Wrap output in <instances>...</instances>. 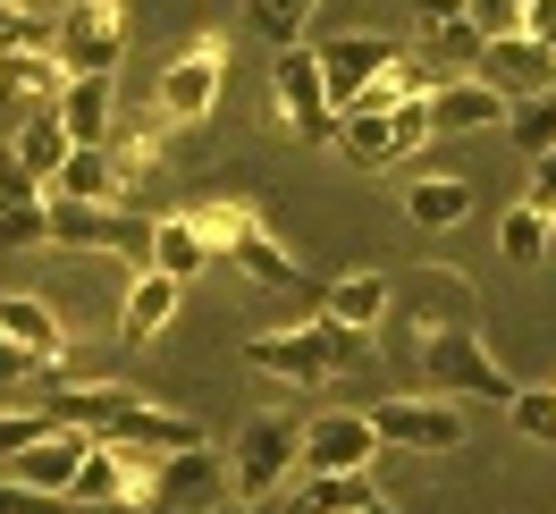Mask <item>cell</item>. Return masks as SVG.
<instances>
[{
	"label": "cell",
	"mask_w": 556,
	"mask_h": 514,
	"mask_svg": "<svg viewBox=\"0 0 556 514\" xmlns=\"http://www.w3.org/2000/svg\"><path fill=\"white\" fill-rule=\"evenodd\" d=\"M405 220L414 228H464L472 220V186L464 177H421L414 195H405Z\"/></svg>",
	"instance_id": "27"
},
{
	"label": "cell",
	"mask_w": 556,
	"mask_h": 514,
	"mask_svg": "<svg viewBox=\"0 0 556 514\" xmlns=\"http://www.w3.org/2000/svg\"><path fill=\"white\" fill-rule=\"evenodd\" d=\"M68 506H127V455L118 447H85V464L68 480Z\"/></svg>",
	"instance_id": "26"
},
{
	"label": "cell",
	"mask_w": 556,
	"mask_h": 514,
	"mask_svg": "<svg viewBox=\"0 0 556 514\" xmlns=\"http://www.w3.org/2000/svg\"><path fill=\"white\" fill-rule=\"evenodd\" d=\"M380 118H388V152H396V161L430 143V102H396V110H380Z\"/></svg>",
	"instance_id": "35"
},
{
	"label": "cell",
	"mask_w": 556,
	"mask_h": 514,
	"mask_svg": "<svg viewBox=\"0 0 556 514\" xmlns=\"http://www.w3.org/2000/svg\"><path fill=\"white\" fill-rule=\"evenodd\" d=\"M177 304H186V287H177V278L136 271V278H127V296H118V329H127V346H152L177 321Z\"/></svg>",
	"instance_id": "19"
},
{
	"label": "cell",
	"mask_w": 556,
	"mask_h": 514,
	"mask_svg": "<svg viewBox=\"0 0 556 514\" xmlns=\"http://www.w3.org/2000/svg\"><path fill=\"white\" fill-rule=\"evenodd\" d=\"M531 211H548V220H556V152H548V161H531Z\"/></svg>",
	"instance_id": "39"
},
{
	"label": "cell",
	"mask_w": 556,
	"mask_h": 514,
	"mask_svg": "<svg viewBox=\"0 0 556 514\" xmlns=\"http://www.w3.org/2000/svg\"><path fill=\"white\" fill-rule=\"evenodd\" d=\"M371 455H380V439H371V422H363V413H320V422H304L295 480H320V473H371Z\"/></svg>",
	"instance_id": "12"
},
{
	"label": "cell",
	"mask_w": 556,
	"mask_h": 514,
	"mask_svg": "<svg viewBox=\"0 0 556 514\" xmlns=\"http://www.w3.org/2000/svg\"><path fill=\"white\" fill-rule=\"evenodd\" d=\"M270 85H278V118H287V136H304V143H329V136H338V110H329V85H320L313 42L278 51Z\"/></svg>",
	"instance_id": "7"
},
{
	"label": "cell",
	"mask_w": 556,
	"mask_h": 514,
	"mask_svg": "<svg viewBox=\"0 0 556 514\" xmlns=\"http://www.w3.org/2000/svg\"><path fill=\"white\" fill-rule=\"evenodd\" d=\"M68 152H76V143H68V127H60V110H35V118L17 127V143H9V161H17V170L35 177V186H51Z\"/></svg>",
	"instance_id": "23"
},
{
	"label": "cell",
	"mask_w": 556,
	"mask_h": 514,
	"mask_svg": "<svg viewBox=\"0 0 556 514\" xmlns=\"http://www.w3.org/2000/svg\"><path fill=\"white\" fill-rule=\"evenodd\" d=\"M118 195H127V186H118V170H110V152H102V143H76L42 203H118Z\"/></svg>",
	"instance_id": "22"
},
{
	"label": "cell",
	"mask_w": 556,
	"mask_h": 514,
	"mask_svg": "<svg viewBox=\"0 0 556 514\" xmlns=\"http://www.w3.org/2000/svg\"><path fill=\"white\" fill-rule=\"evenodd\" d=\"M338 152H346L354 170H388V161H396V152H388V118L380 110H338Z\"/></svg>",
	"instance_id": "28"
},
{
	"label": "cell",
	"mask_w": 556,
	"mask_h": 514,
	"mask_svg": "<svg viewBox=\"0 0 556 514\" xmlns=\"http://www.w3.org/2000/svg\"><path fill=\"white\" fill-rule=\"evenodd\" d=\"M17 9H42V17H60V0H17Z\"/></svg>",
	"instance_id": "43"
},
{
	"label": "cell",
	"mask_w": 556,
	"mask_h": 514,
	"mask_svg": "<svg viewBox=\"0 0 556 514\" xmlns=\"http://www.w3.org/2000/svg\"><path fill=\"white\" fill-rule=\"evenodd\" d=\"M60 127H68V143H102L110 118H118V76H68V93H60Z\"/></svg>",
	"instance_id": "21"
},
{
	"label": "cell",
	"mask_w": 556,
	"mask_h": 514,
	"mask_svg": "<svg viewBox=\"0 0 556 514\" xmlns=\"http://www.w3.org/2000/svg\"><path fill=\"white\" fill-rule=\"evenodd\" d=\"M35 245H42V195L0 203V253H35Z\"/></svg>",
	"instance_id": "33"
},
{
	"label": "cell",
	"mask_w": 556,
	"mask_h": 514,
	"mask_svg": "<svg viewBox=\"0 0 556 514\" xmlns=\"http://www.w3.org/2000/svg\"><path fill=\"white\" fill-rule=\"evenodd\" d=\"M203 514H244V506H203Z\"/></svg>",
	"instance_id": "46"
},
{
	"label": "cell",
	"mask_w": 556,
	"mask_h": 514,
	"mask_svg": "<svg viewBox=\"0 0 556 514\" xmlns=\"http://www.w3.org/2000/svg\"><path fill=\"white\" fill-rule=\"evenodd\" d=\"M363 514H396V506H388V498H371V506H363Z\"/></svg>",
	"instance_id": "45"
},
{
	"label": "cell",
	"mask_w": 556,
	"mask_h": 514,
	"mask_svg": "<svg viewBox=\"0 0 556 514\" xmlns=\"http://www.w3.org/2000/svg\"><path fill=\"white\" fill-rule=\"evenodd\" d=\"M42 430H51V413H0V464H9L17 447H35Z\"/></svg>",
	"instance_id": "36"
},
{
	"label": "cell",
	"mask_w": 556,
	"mask_h": 514,
	"mask_svg": "<svg viewBox=\"0 0 556 514\" xmlns=\"http://www.w3.org/2000/svg\"><path fill=\"white\" fill-rule=\"evenodd\" d=\"M143 271L177 278V287H186L194 271H211V245H203V228H194L186 211H161V220H152V237H143Z\"/></svg>",
	"instance_id": "20"
},
{
	"label": "cell",
	"mask_w": 556,
	"mask_h": 514,
	"mask_svg": "<svg viewBox=\"0 0 556 514\" xmlns=\"http://www.w3.org/2000/svg\"><path fill=\"white\" fill-rule=\"evenodd\" d=\"M194 228H203L211 253H228L244 271V287H270V296H304L313 278H304V262L287 253V237L278 228H262V211H244V203H194L186 211Z\"/></svg>",
	"instance_id": "1"
},
{
	"label": "cell",
	"mask_w": 556,
	"mask_h": 514,
	"mask_svg": "<svg viewBox=\"0 0 556 514\" xmlns=\"http://www.w3.org/2000/svg\"><path fill=\"white\" fill-rule=\"evenodd\" d=\"M396 51H405L396 35H320L313 60H320V85H329V110H354V102H363V85H371Z\"/></svg>",
	"instance_id": "9"
},
{
	"label": "cell",
	"mask_w": 556,
	"mask_h": 514,
	"mask_svg": "<svg viewBox=\"0 0 556 514\" xmlns=\"http://www.w3.org/2000/svg\"><path fill=\"white\" fill-rule=\"evenodd\" d=\"M211 489H219L211 447H194V455H161V473H152V506H161V498H211Z\"/></svg>",
	"instance_id": "30"
},
{
	"label": "cell",
	"mask_w": 556,
	"mask_h": 514,
	"mask_svg": "<svg viewBox=\"0 0 556 514\" xmlns=\"http://www.w3.org/2000/svg\"><path fill=\"white\" fill-rule=\"evenodd\" d=\"M295 455H304V422H287V413H262V422H244V439L228 447L237 498H244V506L278 498V489L295 480Z\"/></svg>",
	"instance_id": "4"
},
{
	"label": "cell",
	"mask_w": 556,
	"mask_h": 514,
	"mask_svg": "<svg viewBox=\"0 0 556 514\" xmlns=\"http://www.w3.org/2000/svg\"><path fill=\"white\" fill-rule=\"evenodd\" d=\"M0 338L26 346L42 372H60V363H68V329H60V312L42 304V296H0Z\"/></svg>",
	"instance_id": "18"
},
{
	"label": "cell",
	"mask_w": 556,
	"mask_h": 514,
	"mask_svg": "<svg viewBox=\"0 0 556 514\" xmlns=\"http://www.w3.org/2000/svg\"><path fill=\"white\" fill-rule=\"evenodd\" d=\"M219 76H228V35H203L186 60H169V68H161V85H152V110H161L169 127H203L211 102H219Z\"/></svg>",
	"instance_id": "6"
},
{
	"label": "cell",
	"mask_w": 556,
	"mask_h": 514,
	"mask_svg": "<svg viewBox=\"0 0 556 514\" xmlns=\"http://www.w3.org/2000/svg\"><path fill=\"white\" fill-rule=\"evenodd\" d=\"M506 413H515V430H531V439L556 447V388H515V397H506Z\"/></svg>",
	"instance_id": "34"
},
{
	"label": "cell",
	"mask_w": 556,
	"mask_h": 514,
	"mask_svg": "<svg viewBox=\"0 0 556 514\" xmlns=\"http://www.w3.org/2000/svg\"><path fill=\"white\" fill-rule=\"evenodd\" d=\"M405 312L421 321V338H430V329H472L481 296H472V278H464V271H414V278H405Z\"/></svg>",
	"instance_id": "16"
},
{
	"label": "cell",
	"mask_w": 556,
	"mask_h": 514,
	"mask_svg": "<svg viewBox=\"0 0 556 514\" xmlns=\"http://www.w3.org/2000/svg\"><path fill=\"white\" fill-rule=\"evenodd\" d=\"M497 253H506L515 271H540V262L556 253V220H548V211H531V203H515L506 220H497Z\"/></svg>",
	"instance_id": "25"
},
{
	"label": "cell",
	"mask_w": 556,
	"mask_h": 514,
	"mask_svg": "<svg viewBox=\"0 0 556 514\" xmlns=\"http://www.w3.org/2000/svg\"><path fill=\"white\" fill-rule=\"evenodd\" d=\"M0 93H9V102L51 110L60 93H68V68H60L51 51H17V60H0Z\"/></svg>",
	"instance_id": "24"
},
{
	"label": "cell",
	"mask_w": 556,
	"mask_h": 514,
	"mask_svg": "<svg viewBox=\"0 0 556 514\" xmlns=\"http://www.w3.org/2000/svg\"><path fill=\"white\" fill-rule=\"evenodd\" d=\"M60 35V17H42V9H17V0H0V60H17V51H51Z\"/></svg>",
	"instance_id": "32"
},
{
	"label": "cell",
	"mask_w": 556,
	"mask_h": 514,
	"mask_svg": "<svg viewBox=\"0 0 556 514\" xmlns=\"http://www.w3.org/2000/svg\"><path fill=\"white\" fill-rule=\"evenodd\" d=\"M51 60H60L68 76H118V60H127V26H118V9H60Z\"/></svg>",
	"instance_id": "8"
},
{
	"label": "cell",
	"mask_w": 556,
	"mask_h": 514,
	"mask_svg": "<svg viewBox=\"0 0 556 514\" xmlns=\"http://www.w3.org/2000/svg\"><path fill=\"white\" fill-rule=\"evenodd\" d=\"M515 35H531L556 60V0H522V26H515Z\"/></svg>",
	"instance_id": "38"
},
{
	"label": "cell",
	"mask_w": 556,
	"mask_h": 514,
	"mask_svg": "<svg viewBox=\"0 0 556 514\" xmlns=\"http://www.w3.org/2000/svg\"><path fill=\"white\" fill-rule=\"evenodd\" d=\"M363 422H371L380 447H414V455H455L464 447V405H447V397H380Z\"/></svg>",
	"instance_id": "5"
},
{
	"label": "cell",
	"mask_w": 556,
	"mask_h": 514,
	"mask_svg": "<svg viewBox=\"0 0 556 514\" xmlns=\"http://www.w3.org/2000/svg\"><path fill=\"white\" fill-rule=\"evenodd\" d=\"M414 17H421V35H430V26H455V0H414Z\"/></svg>",
	"instance_id": "42"
},
{
	"label": "cell",
	"mask_w": 556,
	"mask_h": 514,
	"mask_svg": "<svg viewBox=\"0 0 556 514\" xmlns=\"http://www.w3.org/2000/svg\"><path fill=\"white\" fill-rule=\"evenodd\" d=\"M388 304H396V287H388L380 271H346V278H329L313 296V321L320 329H338V338H380V321H388Z\"/></svg>",
	"instance_id": "10"
},
{
	"label": "cell",
	"mask_w": 556,
	"mask_h": 514,
	"mask_svg": "<svg viewBox=\"0 0 556 514\" xmlns=\"http://www.w3.org/2000/svg\"><path fill=\"white\" fill-rule=\"evenodd\" d=\"M472 76H481L497 102H522V93H556V60L531 35H489L472 51Z\"/></svg>",
	"instance_id": "11"
},
{
	"label": "cell",
	"mask_w": 556,
	"mask_h": 514,
	"mask_svg": "<svg viewBox=\"0 0 556 514\" xmlns=\"http://www.w3.org/2000/svg\"><path fill=\"white\" fill-rule=\"evenodd\" d=\"M35 372H42V363L26 354V346H9V338H0V388H9V379H35Z\"/></svg>",
	"instance_id": "40"
},
{
	"label": "cell",
	"mask_w": 556,
	"mask_h": 514,
	"mask_svg": "<svg viewBox=\"0 0 556 514\" xmlns=\"http://www.w3.org/2000/svg\"><path fill=\"white\" fill-rule=\"evenodd\" d=\"M244 363H262L278 388H313V379L354 363V338L320 329V321H295V329H270V338H244Z\"/></svg>",
	"instance_id": "3"
},
{
	"label": "cell",
	"mask_w": 556,
	"mask_h": 514,
	"mask_svg": "<svg viewBox=\"0 0 556 514\" xmlns=\"http://www.w3.org/2000/svg\"><path fill=\"white\" fill-rule=\"evenodd\" d=\"M127 405H136V388H118V379H51V422L76 439H102Z\"/></svg>",
	"instance_id": "15"
},
{
	"label": "cell",
	"mask_w": 556,
	"mask_h": 514,
	"mask_svg": "<svg viewBox=\"0 0 556 514\" xmlns=\"http://www.w3.org/2000/svg\"><path fill=\"white\" fill-rule=\"evenodd\" d=\"M421 379H430L421 397H447V405H464V397L472 405H506L515 397V379L497 372V354L472 329H430L421 338Z\"/></svg>",
	"instance_id": "2"
},
{
	"label": "cell",
	"mask_w": 556,
	"mask_h": 514,
	"mask_svg": "<svg viewBox=\"0 0 556 514\" xmlns=\"http://www.w3.org/2000/svg\"><path fill=\"white\" fill-rule=\"evenodd\" d=\"M85 447L93 439H76V430H42L35 447H17L9 464H0V480H17V489H42V498H68V480H76V464H85Z\"/></svg>",
	"instance_id": "14"
},
{
	"label": "cell",
	"mask_w": 556,
	"mask_h": 514,
	"mask_svg": "<svg viewBox=\"0 0 556 514\" xmlns=\"http://www.w3.org/2000/svg\"><path fill=\"white\" fill-rule=\"evenodd\" d=\"M481 127H506V102L489 93L481 76H447L430 93V136H481Z\"/></svg>",
	"instance_id": "17"
},
{
	"label": "cell",
	"mask_w": 556,
	"mask_h": 514,
	"mask_svg": "<svg viewBox=\"0 0 556 514\" xmlns=\"http://www.w3.org/2000/svg\"><path fill=\"white\" fill-rule=\"evenodd\" d=\"M244 17H253V35H270L278 51H295V42L313 35L320 0H244Z\"/></svg>",
	"instance_id": "31"
},
{
	"label": "cell",
	"mask_w": 556,
	"mask_h": 514,
	"mask_svg": "<svg viewBox=\"0 0 556 514\" xmlns=\"http://www.w3.org/2000/svg\"><path fill=\"white\" fill-rule=\"evenodd\" d=\"M26 195H42V186L17 170V161H0V203H26Z\"/></svg>",
	"instance_id": "41"
},
{
	"label": "cell",
	"mask_w": 556,
	"mask_h": 514,
	"mask_svg": "<svg viewBox=\"0 0 556 514\" xmlns=\"http://www.w3.org/2000/svg\"><path fill=\"white\" fill-rule=\"evenodd\" d=\"M161 143H169V118H161V110L152 102H118V118H110V136H102L118 186H136V177L161 170Z\"/></svg>",
	"instance_id": "13"
},
{
	"label": "cell",
	"mask_w": 556,
	"mask_h": 514,
	"mask_svg": "<svg viewBox=\"0 0 556 514\" xmlns=\"http://www.w3.org/2000/svg\"><path fill=\"white\" fill-rule=\"evenodd\" d=\"M506 127H515L522 161H548V152H556V93H522V102H506Z\"/></svg>",
	"instance_id": "29"
},
{
	"label": "cell",
	"mask_w": 556,
	"mask_h": 514,
	"mask_svg": "<svg viewBox=\"0 0 556 514\" xmlns=\"http://www.w3.org/2000/svg\"><path fill=\"white\" fill-rule=\"evenodd\" d=\"M0 514H76L68 498H42V489H17V480H0Z\"/></svg>",
	"instance_id": "37"
},
{
	"label": "cell",
	"mask_w": 556,
	"mask_h": 514,
	"mask_svg": "<svg viewBox=\"0 0 556 514\" xmlns=\"http://www.w3.org/2000/svg\"><path fill=\"white\" fill-rule=\"evenodd\" d=\"M515 9H522V0H515Z\"/></svg>",
	"instance_id": "47"
},
{
	"label": "cell",
	"mask_w": 556,
	"mask_h": 514,
	"mask_svg": "<svg viewBox=\"0 0 556 514\" xmlns=\"http://www.w3.org/2000/svg\"><path fill=\"white\" fill-rule=\"evenodd\" d=\"M60 9H118V0H60Z\"/></svg>",
	"instance_id": "44"
}]
</instances>
